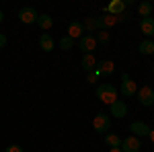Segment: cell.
I'll use <instances>...</instances> for the list:
<instances>
[{
  "label": "cell",
  "instance_id": "cell-1",
  "mask_svg": "<svg viewBox=\"0 0 154 152\" xmlns=\"http://www.w3.org/2000/svg\"><path fill=\"white\" fill-rule=\"evenodd\" d=\"M97 97H99V101H103L107 105H111V103H115L117 101V88L113 86V84H99V88H97Z\"/></svg>",
  "mask_w": 154,
  "mask_h": 152
},
{
  "label": "cell",
  "instance_id": "cell-2",
  "mask_svg": "<svg viewBox=\"0 0 154 152\" xmlns=\"http://www.w3.org/2000/svg\"><path fill=\"white\" fill-rule=\"evenodd\" d=\"M93 128L99 134H107L109 128H111V117L107 115V113H103V111H99L95 115V119H93Z\"/></svg>",
  "mask_w": 154,
  "mask_h": 152
},
{
  "label": "cell",
  "instance_id": "cell-3",
  "mask_svg": "<svg viewBox=\"0 0 154 152\" xmlns=\"http://www.w3.org/2000/svg\"><path fill=\"white\" fill-rule=\"evenodd\" d=\"M97 21V31H107L109 27H113V25H117V17H113V14H109V12H103L101 17H95Z\"/></svg>",
  "mask_w": 154,
  "mask_h": 152
},
{
  "label": "cell",
  "instance_id": "cell-4",
  "mask_svg": "<svg viewBox=\"0 0 154 152\" xmlns=\"http://www.w3.org/2000/svg\"><path fill=\"white\" fill-rule=\"evenodd\" d=\"M136 97H138L140 105H144V107H152L154 105V88H150V86H142V88H138Z\"/></svg>",
  "mask_w": 154,
  "mask_h": 152
},
{
  "label": "cell",
  "instance_id": "cell-5",
  "mask_svg": "<svg viewBox=\"0 0 154 152\" xmlns=\"http://www.w3.org/2000/svg\"><path fill=\"white\" fill-rule=\"evenodd\" d=\"M19 19H21V23H25V25H33V23H37V19H39V12H37L33 6H23V8L19 11Z\"/></svg>",
  "mask_w": 154,
  "mask_h": 152
},
{
  "label": "cell",
  "instance_id": "cell-6",
  "mask_svg": "<svg viewBox=\"0 0 154 152\" xmlns=\"http://www.w3.org/2000/svg\"><path fill=\"white\" fill-rule=\"evenodd\" d=\"M93 72L97 74V78H99V76H109V74L115 72V64H113L111 60H101V62H97V68Z\"/></svg>",
  "mask_w": 154,
  "mask_h": 152
},
{
  "label": "cell",
  "instance_id": "cell-7",
  "mask_svg": "<svg viewBox=\"0 0 154 152\" xmlns=\"http://www.w3.org/2000/svg\"><path fill=\"white\" fill-rule=\"evenodd\" d=\"M121 152H140L142 148V142L140 138H136V136H130V138H125V140H121Z\"/></svg>",
  "mask_w": 154,
  "mask_h": 152
},
{
  "label": "cell",
  "instance_id": "cell-8",
  "mask_svg": "<svg viewBox=\"0 0 154 152\" xmlns=\"http://www.w3.org/2000/svg\"><path fill=\"white\" fill-rule=\"evenodd\" d=\"M125 11H128V6H125L123 0H113V2H109L107 6H103V12H109V14H113V17H119V14H123Z\"/></svg>",
  "mask_w": 154,
  "mask_h": 152
},
{
  "label": "cell",
  "instance_id": "cell-9",
  "mask_svg": "<svg viewBox=\"0 0 154 152\" xmlns=\"http://www.w3.org/2000/svg\"><path fill=\"white\" fill-rule=\"evenodd\" d=\"M78 45H80V49H82L84 54H93V51L97 49L95 35H82V37H80V41H78Z\"/></svg>",
  "mask_w": 154,
  "mask_h": 152
},
{
  "label": "cell",
  "instance_id": "cell-10",
  "mask_svg": "<svg viewBox=\"0 0 154 152\" xmlns=\"http://www.w3.org/2000/svg\"><path fill=\"white\" fill-rule=\"evenodd\" d=\"M109 109H111V115H115V119H121V117L128 115V105H125V101H121V99H117L115 103H111Z\"/></svg>",
  "mask_w": 154,
  "mask_h": 152
},
{
  "label": "cell",
  "instance_id": "cell-11",
  "mask_svg": "<svg viewBox=\"0 0 154 152\" xmlns=\"http://www.w3.org/2000/svg\"><path fill=\"white\" fill-rule=\"evenodd\" d=\"M150 129H152V128H148L144 121H131V123H130V132H131V136H136V138H140V136H148Z\"/></svg>",
  "mask_w": 154,
  "mask_h": 152
},
{
  "label": "cell",
  "instance_id": "cell-12",
  "mask_svg": "<svg viewBox=\"0 0 154 152\" xmlns=\"http://www.w3.org/2000/svg\"><path fill=\"white\" fill-rule=\"evenodd\" d=\"M119 93L123 95V97H134V95L138 93V84L131 80V78H128V80L121 82V88H119Z\"/></svg>",
  "mask_w": 154,
  "mask_h": 152
},
{
  "label": "cell",
  "instance_id": "cell-13",
  "mask_svg": "<svg viewBox=\"0 0 154 152\" xmlns=\"http://www.w3.org/2000/svg\"><path fill=\"white\" fill-rule=\"evenodd\" d=\"M84 33V27L80 21H72L70 25H68V37H72V39H80Z\"/></svg>",
  "mask_w": 154,
  "mask_h": 152
},
{
  "label": "cell",
  "instance_id": "cell-14",
  "mask_svg": "<svg viewBox=\"0 0 154 152\" xmlns=\"http://www.w3.org/2000/svg\"><path fill=\"white\" fill-rule=\"evenodd\" d=\"M140 31H142L148 39L154 35V19H152V17H148V19H140Z\"/></svg>",
  "mask_w": 154,
  "mask_h": 152
},
{
  "label": "cell",
  "instance_id": "cell-15",
  "mask_svg": "<svg viewBox=\"0 0 154 152\" xmlns=\"http://www.w3.org/2000/svg\"><path fill=\"white\" fill-rule=\"evenodd\" d=\"M80 66H82V70L93 72V70L97 68V60H95V56H93V54H84V56H82V62H80Z\"/></svg>",
  "mask_w": 154,
  "mask_h": 152
},
{
  "label": "cell",
  "instance_id": "cell-16",
  "mask_svg": "<svg viewBox=\"0 0 154 152\" xmlns=\"http://www.w3.org/2000/svg\"><path fill=\"white\" fill-rule=\"evenodd\" d=\"M39 47H41L43 51H48V54L54 49V39H51L49 33H41V37H39Z\"/></svg>",
  "mask_w": 154,
  "mask_h": 152
},
{
  "label": "cell",
  "instance_id": "cell-17",
  "mask_svg": "<svg viewBox=\"0 0 154 152\" xmlns=\"http://www.w3.org/2000/svg\"><path fill=\"white\" fill-rule=\"evenodd\" d=\"M84 33L86 35H93V33H97V21H95V17H88V19H84Z\"/></svg>",
  "mask_w": 154,
  "mask_h": 152
},
{
  "label": "cell",
  "instance_id": "cell-18",
  "mask_svg": "<svg viewBox=\"0 0 154 152\" xmlns=\"http://www.w3.org/2000/svg\"><path fill=\"white\" fill-rule=\"evenodd\" d=\"M105 144L109 148H119L121 146V138L117 134H105Z\"/></svg>",
  "mask_w": 154,
  "mask_h": 152
},
{
  "label": "cell",
  "instance_id": "cell-19",
  "mask_svg": "<svg viewBox=\"0 0 154 152\" xmlns=\"http://www.w3.org/2000/svg\"><path fill=\"white\" fill-rule=\"evenodd\" d=\"M138 51H140L142 56H150V54H154V43L150 39H146V41H142V43L138 45Z\"/></svg>",
  "mask_w": 154,
  "mask_h": 152
},
{
  "label": "cell",
  "instance_id": "cell-20",
  "mask_svg": "<svg viewBox=\"0 0 154 152\" xmlns=\"http://www.w3.org/2000/svg\"><path fill=\"white\" fill-rule=\"evenodd\" d=\"M37 25H39L43 31H48V29H51V25H54V19H51L49 14H39V19H37Z\"/></svg>",
  "mask_w": 154,
  "mask_h": 152
},
{
  "label": "cell",
  "instance_id": "cell-21",
  "mask_svg": "<svg viewBox=\"0 0 154 152\" xmlns=\"http://www.w3.org/2000/svg\"><path fill=\"white\" fill-rule=\"evenodd\" d=\"M152 4H150V2H140V4H138V12H140V17H142V19H148V17H150V14H152Z\"/></svg>",
  "mask_w": 154,
  "mask_h": 152
},
{
  "label": "cell",
  "instance_id": "cell-22",
  "mask_svg": "<svg viewBox=\"0 0 154 152\" xmlns=\"http://www.w3.org/2000/svg\"><path fill=\"white\" fill-rule=\"evenodd\" d=\"M72 45H74V39L72 37H62L60 39V49H64V51H68V49H72Z\"/></svg>",
  "mask_w": 154,
  "mask_h": 152
},
{
  "label": "cell",
  "instance_id": "cell-23",
  "mask_svg": "<svg viewBox=\"0 0 154 152\" xmlns=\"http://www.w3.org/2000/svg\"><path fill=\"white\" fill-rule=\"evenodd\" d=\"M95 39H97V43H101V45H107L111 37H109V33H107V31H99V33L95 35Z\"/></svg>",
  "mask_w": 154,
  "mask_h": 152
},
{
  "label": "cell",
  "instance_id": "cell-24",
  "mask_svg": "<svg viewBox=\"0 0 154 152\" xmlns=\"http://www.w3.org/2000/svg\"><path fill=\"white\" fill-rule=\"evenodd\" d=\"M4 152H23V148L19 146V144H11V146H6Z\"/></svg>",
  "mask_w": 154,
  "mask_h": 152
},
{
  "label": "cell",
  "instance_id": "cell-25",
  "mask_svg": "<svg viewBox=\"0 0 154 152\" xmlns=\"http://www.w3.org/2000/svg\"><path fill=\"white\" fill-rule=\"evenodd\" d=\"M86 82H91V84H95V82H97V74H95V72H88V74H86Z\"/></svg>",
  "mask_w": 154,
  "mask_h": 152
},
{
  "label": "cell",
  "instance_id": "cell-26",
  "mask_svg": "<svg viewBox=\"0 0 154 152\" xmlns=\"http://www.w3.org/2000/svg\"><path fill=\"white\" fill-rule=\"evenodd\" d=\"M128 19H130V12H128V11L123 12V14H119V17H117V21H128Z\"/></svg>",
  "mask_w": 154,
  "mask_h": 152
},
{
  "label": "cell",
  "instance_id": "cell-27",
  "mask_svg": "<svg viewBox=\"0 0 154 152\" xmlns=\"http://www.w3.org/2000/svg\"><path fill=\"white\" fill-rule=\"evenodd\" d=\"M4 45H6V35L0 33V47H4Z\"/></svg>",
  "mask_w": 154,
  "mask_h": 152
},
{
  "label": "cell",
  "instance_id": "cell-28",
  "mask_svg": "<svg viewBox=\"0 0 154 152\" xmlns=\"http://www.w3.org/2000/svg\"><path fill=\"white\" fill-rule=\"evenodd\" d=\"M148 136H150V142L154 144V129H150V134H148Z\"/></svg>",
  "mask_w": 154,
  "mask_h": 152
},
{
  "label": "cell",
  "instance_id": "cell-29",
  "mask_svg": "<svg viewBox=\"0 0 154 152\" xmlns=\"http://www.w3.org/2000/svg\"><path fill=\"white\" fill-rule=\"evenodd\" d=\"M109 152H121V148H109Z\"/></svg>",
  "mask_w": 154,
  "mask_h": 152
},
{
  "label": "cell",
  "instance_id": "cell-30",
  "mask_svg": "<svg viewBox=\"0 0 154 152\" xmlns=\"http://www.w3.org/2000/svg\"><path fill=\"white\" fill-rule=\"evenodd\" d=\"M2 21H4V12L0 11V23H2Z\"/></svg>",
  "mask_w": 154,
  "mask_h": 152
},
{
  "label": "cell",
  "instance_id": "cell-31",
  "mask_svg": "<svg viewBox=\"0 0 154 152\" xmlns=\"http://www.w3.org/2000/svg\"><path fill=\"white\" fill-rule=\"evenodd\" d=\"M152 74H154V66H152Z\"/></svg>",
  "mask_w": 154,
  "mask_h": 152
}]
</instances>
